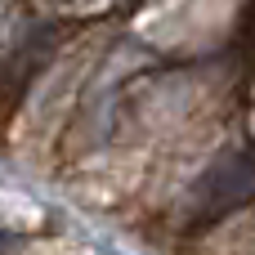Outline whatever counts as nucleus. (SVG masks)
Wrapping results in <instances>:
<instances>
[{"label":"nucleus","instance_id":"obj_1","mask_svg":"<svg viewBox=\"0 0 255 255\" xmlns=\"http://www.w3.org/2000/svg\"><path fill=\"white\" fill-rule=\"evenodd\" d=\"M255 193V170L247 161H220L215 170H206V179L197 184V215H224V211H233L238 202H247Z\"/></svg>","mask_w":255,"mask_h":255}]
</instances>
